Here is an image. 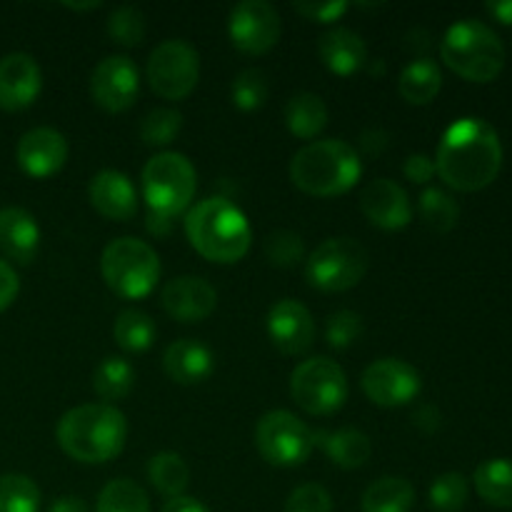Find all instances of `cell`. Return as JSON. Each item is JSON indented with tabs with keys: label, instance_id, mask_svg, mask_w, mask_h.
Masks as SVG:
<instances>
[{
	"label": "cell",
	"instance_id": "6da1fadb",
	"mask_svg": "<svg viewBox=\"0 0 512 512\" xmlns=\"http://www.w3.org/2000/svg\"><path fill=\"white\" fill-rule=\"evenodd\" d=\"M503 168V143L488 120L460 118L443 133L435 153V173L448 188L478 193L493 185Z\"/></svg>",
	"mask_w": 512,
	"mask_h": 512
},
{
	"label": "cell",
	"instance_id": "7a4b0ae2",
	"mask_svg": "<svg viewBox=\"0 0 512 512\" xmlns=\"http://www.w3.org/2000/svg\"><path fill=\"white\" fill-rule=\"evenodd\" d=\"M55 438L68 458L85 465H100L123 453L128 423L115 405H78L58 420Z\"/></svg>",
	"mask_w": 512,
	"mask_h": 512
},
{
	"label": "cell",
	"instance_id": "3957f363",
	"mask_svg": "<svg viewBox=\"0 0 512 512\" xmlns=\"http://www.w3.org/2000/svg\"><path fill=\"white\" fill-rule=\"evenodd\" d=\"M185 235L198 255L218 265H233L248 255L253 230L235 203L225 198L200 200L185 215Z\"/></svg>",
	"mask_w": 512,
	"mask_h": 512
},
{
	"label": "cell",
	"instance_id": "277c9868",
	"mask_svg": "<svg viewBox=\"0 0 512 512\" xmlns=\"http://www.w3.org/2000/svg\"><path fill=\"white\" fill-rule=\"evenodd\" d=\"M198 188L193 163L183 153L165 150L153 155L143 168V195L148 203L145 228L153 235H168L173 220L190 208Z\"/></svg>",
	"mask_w": 512,
	"mask_h": 512
},
{
	"label": "cell",
	"instance_id": "5b68a950",
	"mask_svg": "<svg viewBox=\"0 0 512 512\" xmlns=\"http://www.w3.org/2000/svg\"><path fill=\"white\" fill-rule=\"evenodd\" d=\"M363 175L358 150L345 140H315L290 160V180L315 198H335L348 193Z\"/></svg>",
	"mask_w": 512,
	"mask_h": 512
},
{
	"label": "cell",
	"instance_id": "8992f818",
	"mask_svg": "<svg viewBox=\"0 0 512 512\" xmlns=\"http://www.w3.org/2000/svg\"><path fill=\"white\" fill-rule=\"evenodd\" d=\"M443 63L470 83H493L505 68V45L483 20L465 18L450 25L440 40Z\"/></svg>",
	"mask_w": 512,
	"mask_h": 512
},
{
	"label": "cell",
	"instance_id": "52a82bcc",
	"mask_svg": "<svg viewBox=\"0 0 512 512\" xmlns=\"http://www.w3.org/2000/svg\"><path fill=\"white\" fill-rule=\"evenodd\" d=\"M100 273L118 298L140 300L158 285L160 258L145 240L118 238L105 245L100 255Z\"/></svg>",
	"mask_w": 512,
	"mask_h": 512
},
{
	"label": "cell",
	"instance_id": "ba28073f",
	"mask_svg": "<svg viewBox=\"0 0 512 512\" xmlns=\"http://www.w3.org/2000/svg\"><path fill=\"white\" fill-rule=\"evenodd\" d=\"M368 250L353 238L323 240L305 263V278L323 293H345L368 273Z\"/></svg>",
	"mask_w": 512,
	"mask_h": 512
},
{
	"label": "cell",
	"instance_id": "9c48e42d",
	"mask_svg": "<svg viewBox=\"0 0 512 512\" xmlns=\"http://www.w3.org/2000/svg\"><path fill=\"white\" fill-rule=\"evenodd\" d=\"M348 378L335 360L308 358L290 375V395L308 415H333L348 400Z\"/></svg>",
	"mask_w": 512,
	"mask_h": 512
},
{
	"label": "cell",
	"instance_id": "30bf717a",
	"mask_svg": "<svg viewBox=\"0 0 512 512\" xmlns=\"http://www.w3.org/2000/svg\"><path fill=\"white\" fill-rule=\"evenodd\" d=\"M255 448L265 463L275 468H295L313 453V430L290 410H270L255 425Z\"/></svg>",
	"mask_w": 512,
	"mask_h": 512
},
{
	"label": "cell",
	"instance_id": "8fae6325",
	"mask_svg": "<svg viewBox=\"0 0 512 512\" xmlns=\"http://www.w3.org/2000/svg\"><path fill=\"white\" fill-rule=\"evenodd\" d=\"M148 85L163 100H185L200 80V55L185 40H165L150 53Z\"/></svg>",
	"mask_w": 512,
	"mask_h": 512
},
{
	"label": "cell",
	"instance_id": "7c38bea8",
	"mask_svg": "<svg viewBox=\"0 0 512 512\" xmlns=\"http://www.w3.org/2000/svg\"><path fill=\"white\" fill-rule=\"evenodd\" d=\"M363 393L380 408H403L423 390V378L400 358H380L363 370Z\"/></svg>",
	"mask_w": 512,
	"mask_h": 512
},
{
	"label": "cell",
	"instance_id": "4fadbf2b",
	"mask_svg": "<svg viewBox=\"0 0 512 512\" xmlns=\"http://www.w3.org/2000/svg\"><path fill=\"white\" fill-rule=\"evenodd\" d=\"M228 35L238 50L265 55L280 40V15L268 0H243L228 15Z\"/></svg>",
	"mask_w": 512,
	"mask_h": 512
},
{
	"label": "cell",
	"instance_id": "5bb4252c",
	"mask_svg": "<svg viewBox=\"0 0 512 512\" xmlns=\"http://www.w3.org/2000/svg\"><path fill=\"white\" fill-rule=\"evenodd\" d=\"M140 93L138 65L128 55H108L90 75V98L108 113H125L133 108Z\"/></svg>",
	"mask_w": 512,
	"mask_h": 512
},
{
	"label": "cell",
	"instance_id": "9a60e30c",
	"mask_svg": "<svg viewBox=\"0 0 512 512\" xmlns=\"http://www.w3.org/2000/svg\"><path fill=\"white\" fill-rule=\"evenodd\" d=\"M43 90V73L33 55L10 53L0 58V110L18 113L30 108Z\"/></svg>",
	"mask_w": 512,
	"mask_h": 512
},
{
	"label": "cell",
	"instance_id": "2e32d148",
	"mask_svg": "<svg viewBox=\"0 0 512 512\" xmlns=\"http://www.w3.org/2000/svg\"><path fill=\"white\" fill-rule=\"evenodd\" d=\"M268 335L283 355H303L315 340V320L298 300H278L268 313Z\"/></svg>",
	"mask_w": 512,
	"mask_h": 512
},
{
	"label": "cell",
	"instance_id": "e0dca14e",
	"mask_svg": "<svg viewBox=\"0 0 512 512\" xmlns=\"http://www.w3.org/2000/svg\"><path fill=\"white\" fill-rule=\"evenodd\" d=\"M160 303L170 318L180 320V323H200L215 313L218 293L208 280L198 278V275H180V278L165 283Z\"/></svg>",
	"mask_w": 512,
	"mask_h": 512
},
{
	"label": "cell",
	"instance_id": "ac0fdd59",
	"mask_svg": "<svg viewBox=\"0 0 512 512\" xmlns=\"http://www.w3.org/2000/svg\"><path fill=\"white\" fill-rule=\"evenodd\" d=\"M15 160H18L20 170L30 178H50L68 160V140L55 128H33L18 140Z\"/></svg>",
	"mask_w": 512,
	"mask_h": 512
},
{
	"label": "cell",
	"instance_id": "d6986e66",
	"mask_svg": "<svg viewBox=\"0 0 512 512\" xmlns=\"http://www.w3.org/2000/svg\"><path fill=\"white\" fill-rule=\"evenodd\" d=\"M365 218L383 230H403L413 220V203L408 193L390 178H375L360 195Z\"/></svg>",
	"mask_w": 512,
	"mask_h": 512
},
{
	"label": "cell",
	"instance_id": "ffe728a7",
	"mask_svg": "<svg viewBox=\"0 0 512 512\" xmlns=\"http://www.w3.org/2000/svg\"><path fill=\"white\" fill-rule=\"evenodd\" d=\"M90 205L103 218L115 223H128L138 213V193L130 178L120 170H100L88 188Z\"/></svg>",
	"mask_w": 512,
	"mask_h": 512
},
{
	"label": "cell",
	"instance_id": "44dd1931",
	"mask_svg": "<svg viewBox=\"0 0 512 512\" xmlns=\"http://www.w3.org/2000/svg\"><path fill=\"white\" fill-rule=\"evenodd\" d=\"M40 248V228L23 208L0 210V250L18 265H30Z\"/></svg>",
	"mask_w": 512,
	"mask_h": 512
},
{
	"label": "cell",
	"instance_id": "7402d4cb",
	"mask_svg": "<svg viewBox=\"0 0 512 512\" xmlns=\"http://www.w3.org/2000/svg\"><path fill=\"white\" fill-rule=\"evenodd\" d=\"M318 55L325 68L330 73L340 75V78H348V75L358 73L368 63L365 40L355 30L348 28H330L328 33H323V38L318 43Z\"/></svg>",
	"mask_w": 512,
	"mask_h": 512
},
{
	"label": "cell",
	"instance_id": "603a6c76",
	"mask_svg": "<svg viewBox=\"0 0 512 512\" xmlns=\"http://www.w3.org/2000/svg\"><path fill=\"white\" fill-rule=\"evenodd\" d=\"M213 353L198 340H175L165 348L163 368L173 383L198 385L213 373Z\"/></svg>",
	"mask_w": 512,
	"mask_h": 512
},
{
	"label": "cell",
	"instance_id": "cb8c5ba5",
	"mask_svg": "<svg viewBox=\"0 0 512 512\" xmlns=\"http://www.w3.org/2000/svg\"><path fill=\"white\" fill-rule=\"evenodd\" d=\"M315 445L328 455L333 465L343 470L363 468L373 455V443L363 430L340 428V430H318L313 433Z\"/></svg>",
	"mask_w": 512,
	"mask_h": 512
},
{
	"label": "cell",
	"instance_id": "d4e9b609",
	"mask_svg": "<svg viewBox=\"0 0 512 512\" xmlns=\"http://www.w3.org/2000/svg\"><path fill=\"white\" fill-rule=\"evenodd\" d=\"M443 88L440 65L430 58H418L403 68L398 78V93L410 105H428L438 98Z\"/></svg>",
	"mask_w": 512,
	"mask_h": 512
},
{
	"label": "cell",
	"instance_id": "484cf974",
	"mask_svg": "<svg viewBox=\"0 0 512 512\" xmlns=\"http://www.w3.org/2000/svg\"><path fill=\"white\" fill-rule=\"evenodd\" d=\"M285 125L300 140L320 135L328 125V105L315 93H298L285 105Z\"/></svg>",
	"mask_w": 512,
	"mask_h": 512
},
{
	"label": "cell",
	"instance_id": "4316f807",
	"mask_svg": "<svg viewBox=\"0 0 512 512\" xmlns=\"http://www.w3.org/2000/svg\"><path fill=\"white\" fill-rule=\"evenodd\" d=\"M415 505V488L410 480L385 475L368 485L360 508L363 512H410Z\"/></svg>",
	"mask_w": 512,
	"mask_h": 512
},
{
	"label": "cell",
	"instance_id": "83f0119b",
	"mask_svg": "<svg viewBox=\"0 0 512 512\" xmlns=\"http://www.w3.org/2000/svg\"><path fill=\"white\" fill-rule=\"evenodd\" d=\"M475 490L493 508H512V460L490 458L475 468Z\"/></svg>",
	"mask_w": 512,
	"mask_h": 512
},
{
	"label": "cell",
	"instance_id": "f1b7e54d",
	"mask_svg": "<svg viewBox=\"0 0 512 512\" xmlns=\"http://www.w3.org/2000/svg\"><path fill=\"white\" fill-rule=\"evenodd\" d=\"M135 385V368L125 358L108 355L98 363L93 373V388L105 400V405H113L118 400L128 398Z\"/></svg>",
	"mask_w": 512,
	"mask_h": 512
},
{
	"label": "cell",
	"instance_id": "f546056e",
	"mask_svg": "<svg viewBox=\"0 0 512 512\" xmlns=\"http://www.w3.org/2000/svg\"><path fill=\"white\" fill-rule=\"evenodd\" d=\"M148 478L153 488L168 500L180 498L190 483V468L178 453H158L148 463Z\"/></svg>",
	"mask_w": 512,
	"mask_h": 512
},
{
	"label": "cell",
	"instance_id": "4dcf8cb0",
	"mask_svg": "<svg viewBox=\"0 0 512 512\" xmlns=\"http://www.w3.org/2000/svg\"><path fill=\"white\" fill-rule=\"evenodd\" d=\"M155 335H158V328L143 310L128 308L115 318L113 338L125 353H145L155 343Z\"/></svg>",
	"mask_w": 512,
	"mask_h": 512
},
{
	"label": "cell",
	"instance_id": "1f68e13d",
	"mask_svg": "<svg viewBox=\"0 0 512 512\" xmlns=\"http://www.w3.org/2000/svg\"><path fill=\"white\" fill-rule=\"evenodd\" d=\"M95 512H150V498L138 483H133V480H110V483L100 490Z\"/></svg>",
	"mask_w": 512,
	"mask_h": 512
},
{
	"label": "cell",
	"instance_id": "d6a6232c",
	"mask_svg": "<svg viewBox=\"0 0 512 512\" xmlns=\"http://www.w3.org/2000/svg\"><path fill=\"white\" fill-rule=\"evenodd\" d=\"M418 210L423 223L433 233H450L460 220V205L455 203L453 195H448L440 188H425L420 193Z\"/></svg>",
	"mask_w": 512,
	"mask_h": 512
},
{
	"label": "cell",
	"instance_id": "836d02e7",
	"mask_svg": "<svg viewBox=\"0 0 512 512\" xmlns=\"http://www.w3.org/2000/svg\"><path fill=\"white\" fill-rule=\"evenodd\" d=\"M40 488L20 473L0 475V512H38Z\"/></svg>",
	"mask_w": 512,
	"mask_h": 512
},
{
	"label": "cell",
	"instance_id": "e575fe53",
	"mask_svg": "<svg viewBox=\"0 0 512 512\" xmlns=\"http://www.w3.org/2000/svg\"><path fill=\"white\" fill-rule=\"evenodd\" d=\"M470 485L463 473H443L433 480L428 490L430 508L435 512H460L468 503Z\"/></svg>",
	"mask_w": 512,
	"mask_h": 512
},
{
	"label": "cell",
	"instance_id": "d590c367",
	"mask_svg": "<svg viewBox=\"0 0 512 512\" xmlns=\"http://www.w3.org/2000/svg\"><path fill=\"white\" fill-rule=\"evenodd\" d=\"M183 128V115L175 108H155L140 123V140L150 148H163L170 145L180 135Z\"/></svg>",
	"mask_w": 512,
	"mask_h": 512
},
{
	"label": "cell",
	"instance_id": "8d00e7d4",
	"mask_svg": "<svg viewBox=\"0 0 512 512\" xmlns=\"http://www.w3.org/2000/svg\"><path fill=\"white\" fill-rule=\"evenodd\" d=\"M108 35L123 48H138L145 40V15L135 5H120L108 18Z\"/></svg>",
	"mask_w": 512,
	"mask_h": 512
},
{
	"label": "cell",
	"instance_id": "74e56055",
	"mask_svg": "<svg viewBox=\"0 0 512 512\" xmlns=\"http://www.w3.org/2000/svg\"><path fill=\"white\" fill-rule=\"evenodd\" d=\"M230 98H233L235 108L245 110V113H253V110L263 108L265 100H268V78H265L263 70H243V73L233 80Z\"/></svg>",
	"mask_w": 512,
	"mask_h": 512
},
{
	"label": "cell",
	"instance_id": "f35d334b",
	"mask_svg": "<svg viewBox=\"0 0 512 512\" xmlns=\"http://www.w3.org/2000/svg\"><path fill=\"white\" fill-rule=\"evenodd\" d=\"M265 255L278 268H293L305 255L303 238L298 233H293V230H275L265 240Z\"/></svg>",
	"mask_w": 512,
	"mask_h": 512
},
{
	"label": "cell",
	"instance_id": "ab89813d",
	"mask_svg": "<svg viewBox=\"0 0 512 512\" xmlns=\"http://www.w3.org/2000/svg\"><path fill=\"white\" fill-rule=\"evenodd\" d=\"M363 318L360 313H353V310H338L328 318V325H325V338H328V345L335 350H345L353 343H358L360 335H363Z\"/></svg>",
	"mask_w": 512,
	"mask_h": 512
},
{
	"label": "cell",
	"instance_id": "60d3db41",
	"mask_svg": "<svg viewBox=\"0 0 512 512\" xmlns=\"http://www.w3.org/2000/svg\"><path fill=\"white\" fill-rule=\"evenodd\" d=\"M283 512H335V505L323 485L305 483L288 495Z\"/></svg>",
	"mask_w": 512,
	"mask_h": 512
},
{
	"label": "cell",
	"instance_id": "b9f144b4",
	"mask_svg": "<svg viewBox=\"0 0 512 512\" xmlns=\"http://www.w3.org/2000/svg\"><path fill=\"white\" fill-rule=\"evenodd\" d=\"M350 5L343 0H330V3H293L295 13L303 15L305 20H318V23H335L348 13Z\"/></svg>",
	"mask_w": 512,
	"mask_h": 512
},
{
	"label": "cell",
	"instance_id": "7bdbcfd3",
	"mask_svg": "<svg viewBox=\"0 0 512 512\" xmlns=\"http://www.w3.org/2000/svg\"><path fill=\"white\" fill-rule=\"evenodd\" d=\"M403 173H405V178L410 180V183L425 185L428 180H433L435 160L428 158V155H423V153L410 155V158L405 160V165H403Z\"/></svg>",
	"mask_w": 512,
	"mask_h": 512
},
{
	"label": "cell",
	"instance_id": "ee69618b",
	"mask_svg": "<svg viewBox=\"0 0 512 512\" xmlns=\"http://www.w3.org/2000/svg\"><path fill=\"white\" fill-rule=\"evenodd\" d=\"M18 293H20L18 273H15L5 260H0V313L8 310L10 305L15 303Z\"/></svg>",
	"mask_w": 512,
	"mask_h": 512
},
{
	"label": "cell",
	"instance_id": "f6af8a7d",
	"mask_svg": "<svg viewBox=\"0 0 512 512\" xmlns=\"http://www.w3.org/2000/svg\"><path fill=\"white\" fill-rule=\"evenodd\" d=\"M413 420L420 430H425V433H435V430L440 428V413L433 408V405H425V408H420L418 413L413 415Z\"/></svg>",
	"mask_w": 512,
	"mask_h": 512
},
{
	"label": "cell",
	"instance_id": "bcb514c9",
	"mask_svg": "<svg viewBox=\"0 0 512 512\" xmlns=\"http://www.w3.org/2000/svg\"><path fill=\"white\" fill-rule=\"evenodd\" d=\"M160 512H210L200 500L188 498V495H180V498L168 500Z\"/></svg>",
	"mask_w": 512,
	"mask_h": 512
},
{
	"label": "cell",
	"instance_id": "7dc6e473",
	"mask_svg": "<svg viewBox=\"0 0 512 512\" xmlns=\"http://www.w3.org/2000/svg\"><path fill=\"white\" fill-rule=\"evenodd\" d=\"M48 512H90L88 505H85L83 498H78V495H60V498H55L53 503H50Z\"/></svg>",
	"mask_w": 512,
	"mask_h": 512
},
{
	"label": "cell",
	"instance_id": "c3c4849f",
	"mask_svg": "<svg viewBox=\"0 0 512 512\" xmlns=\"http://www.w3.org/2000/svg\"><path fill=\"white\" fill-rule=\"evenodd\" d=\"M485 10L500 23L512 25V0H498V3H485Z\"/></svg>",
	"mask_w": 512,
	"mask_h": 512
},
{
	"label": "cell",
	"instance_id": "681fc988",
	"mask_svg": "<svg viewBox=\"0 0 512 512\" xmlns=\"http://www.w3.org/2000/svg\"><path fill=\"white\" fill-rule=\"evenodd\" d=\"M65 8H70V10H98L100 8V3H65Z\"/></svg>",
	"mask_w": 512,
	"mask_h": 512
}]
</instances>
